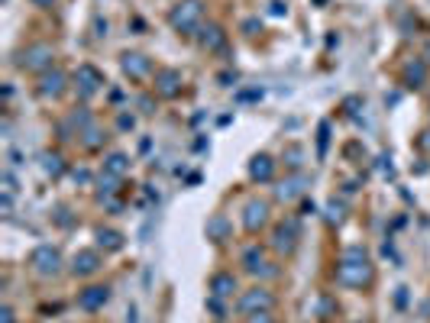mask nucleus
<instances>
[{
	"label": "nucleus",
	"mask_w": 430,
	"mask_h": 323,
	"mask_svg": "<svg viewBox=\"0 0 430 323\" xmlns=\"http://www.w3.org/2000/svg\"><path fill=\"white\" fill-rule=\"evenodd\" d=\"M427 58H430V46H427Z\"/></svg>",
	"instance_id": "c756f323"
},
{
	"label": "nucleus",
	"mask_w": 430,
	"mask_h": 323,
	"mask_svg": "<svg viewBox=\"0 0 430 323\" xmlns=\"http://www.w3.org/2000/svg\"><path fill=\"white\" fill-rule=\"evenodd\" d=\"M120 126L123 129H133V117H120Z\"/></svg>",
	"instance_id": "cd10ccee"
},
{
	"label": "nucleus",
	"mask_w": 430,
	"mask_h": 323,
	"mask_svg": "<svg viewBox=\"0 0 430 323\" xmlns=\"http://www.w3.org/2000/svg\"><path fill=\"white\" fill-rule=\"evenodd\" d=\"M356 323H365V320H356Z\"/></svg>",
	"instance_id": "7c9ffc66"
},
{
	"label": "nucleus",
	"mask_w": 430,
	"mask_h": 323,
	"mask_svg": "<svg viewBox=\"0 0 430 323\" xmlns=\"http://www.w3.org/2000/svg\"><path fill=\"white\" fill-rule=\"evenodd\" d=\"M337 281L343 288H363V285H369V281H372V265H369V258H363V262H356V258H340Z\"/></svg>",
	"instance_id": "f257e3e1"
},
{
	"label": "nucleus",
	"mask_w": 430,
	"mask_h": 323,
	"mask_svg": "<svg viewBox=\"0 0 430 323\" xmlns=\"http://www.w3.org/2000/svg\"><path fill=\"white\" fill-rule=\"evenodd\" d=\"M269 223V204L265 201H249L246 204V210H243V226L249 233H256V230H262Z\"/></svg>",
	"instance_id": "0eeeda50"
},
{
	"label": "nucleus",
	"mask_w": 430,
	"mask_h": 323,
	"mask_svg": "<svg viewBox=\"0 0 430 323\" xmlns=\"http://www.w3.org/2000/svg\"><path fill=\"white\" fill-rule=\"evenodd\" d=\"M52 58H56V49L46 46V42H33L19 52L17 65L19 68H26V72H49L52 68Z\"/></svg>",
	"instance_id": "f03ea898"
},
{
	"label": "nucleus",
	"mask_w": 430,
	"mask_h": 323,
	"mask_svg": "<svg viewBox=\"0 0 430 323\" xmlns=\"http://www.w3.org/2000/svg\"><path fill=\"white\" fill-rule=\"evenodd\" d=\"M81 136H85V139H81V142H85V149H101V146H104V139H107L101 129L94 126V123L85 129V133H81Z\"/></svg>",
	"instance_id": "5701e85b"
},
{
	"label": "nucleus",
	"mask_w": 430,
	"mask_h": 323,
	"mask_svg": "<svg viewBox=\"0 0 430 323\" xmlns=\"http://www.w3.org/2000/svg\"><path fill=\"white\" fill-rule=\"evenodd\" d=\"M210 291H214V297H230L236 291V278L220 272V275L210 278Z\"/></svg>",
	"instance_id": "f3484780"
},
{
	"label": "nucleus",
	"mask_w": 430,
	"mask_h": 323,
	"mask_svg": "<svg viewBox=\"0 0 430 323\" xmlns=\"http://www.w3.org/2000/svg\"><path fill=\"white\" fill-rule=\"evenodd\" d=\"M42 168H46V175H62V172H65V162H62L58 152H46V156H42Z\"/></svg>",
	"instance_id": "412c9836"
},
{
	"label": "nucleus",
	"mask_w": 430,
	"mask_h": 323,
	"mask_svg": "<svg viewBox=\"0 0 430 323\" xmlns=\"http://www.w3.org/2000/svg\"><path fill=\"white\" fill-rule=\"evenodd\" d=\"M120 65L130 78H146V74H152V62L146 56H140V52H126Z\"/></svg>",
	"instance_id": "9b49d317"
},
{
	"label": "nucleus",
	"mask_w": 430,
	"mask_h": 323,
	"mask_svg": "<svg viewBox=\"0 0 430 323\" xmlns=\"http://www.w3.org/2000/svg\"><path fill=\"white\" fill-rule=\"evenodd\" d=\"M243 262H246V268H249V272H259V265H262V249L249 246V249L243 252Z\"/></svg>",
	"instance_id": "b1692460"
},
{
	"label": "nucleus",
	"mask_w": 430,
	"mask_h": 323,
	"mask_svg": "<svg viewBox=\"0 0 430 323\" xmlns=\"http://www.w3.org/2000/svg\"><path fill=\"white\" fill-rule=\"evenodd\" d=\"M249 323H272L269 310H259V314H249Z\"/></svg>",
	"instance_id": "bb28decb"
},
{
	"label": "nucleus",
	"mask_w": 430,
	"mask_h": 323,
	"mask_svg": "<svg viewBox=\"0 0 430 323\" xmlns=\"http://www.w3.org/2000/svg\"><path fill=\"white\" fill-rule=\"evenodd\" d=\"M298 246V223L288 220V223H281L279 230H275V249L279 252H291Z\"/></svg>",
	"instance_id": "4468645a"
},
{
	"label": "nucleus",
	"mask_w": 430,
	"mask_h": 323,
	"mask_svg": "<svg viewBox=\"0 0 430 323\" xmlns=\"http://www.w3.org/2000/svg\"><path fill=\"white\" fill-rule=\"evenodd\" d=\"M104 168H107V175H117V178H120L123 172L130 168V162H126V156H120V152H113V156L107 158V165H104Z\"/></svg>",
	"instance_id": "4be33fe9"
},
{
	"label": "nucleus",
	"mask_w": 430,
	"mask_h": 323,
	"mask_svg": "<svg viewBox=\"0 0 430 323\" xmlns=\"http://www.w3.org/2000/svg\"><path fill=\"white\" fill-rule=\"evenodd\" d=\"M285 158H288V165H291V168H298V165H301V158H304V152H301V146H291Z\"/></svg>",
	"instance_id": "393cba45"
},
{
	"label": "nucleus",
	"mask_w": 430,
	"mask_h": 323,
	"mask_svg": "<svg viewBox=\"0 0 430 323\" xmlns=\"http://www.w3.org/2000/svg\"><path fill=\"white\" fill-rule=\"evenodd\" d=\"M97 242H101L107 252H117L123 249V236L117 230H97Z\"/></svg>",
	"instance_id": "aec40b11"
},
{
	"label": "nucleus",
	"mask_w": 430,
	"mask_h": 323,
	"mask_svg": "<svg viewBox=\"0 0 430 323\" xmlns=\"http://www.w3.org/2000/svg\"><path fill=\"white\" fill-rule=\"evenodd\" d=\"M29 265H33V272L42 278H56L58 272H62V252L56 249V246H36L33 249V256H29Z\"/></svg>",
	"instance_id": "20e7f679"
},
{
	"label": "nucleus",
	"mask_w": 430,
	"mask_h": 323,
	"mask_svg": "<svg viewBox=\"0 0 430 323\" xmlns=\"http://www.w3.org/2000/svg\"><path fill=\"white\" fill-rule=\"evenodd\" d=\"M33 3H36V7H52L56 0H33Z\"/></svg>",
	"instance_id": "c85d7f7f"
},
{
	"label": "nucleus",
	"mask_w": 430,
	"mask_h": 323,
	"mask_svg": "<svg viewBox=\"0 0 430 323\" xmlns=\"http://www.w3.org/2000/svg\"><path fill=\"white\" fill-rule=\"evenodd\" d=\"M107 301H110V288L107 285H91L78 295V307H81V310H91V314L94 310H101Z\"/></svg>",
	"instance_id": "423d86ee"
},
{
	"label": "nucleus",
	"mask_w": 430,
	"mask_h": 323,
	"mask_svg": "<svg viewBox=\"0 0 430 323\" xmlns=\"http://www.w3.org/2000/svg\"><path fill=\"white\" fill-rule=\"evenodd\" d=\"M97 268H101V256L94 249H81L72 258V272H75V275H94Z\"/></svg>",
	"instance_id": "ddd939ff"
},
{
	"label": "nucleus",
	"mask_w": 430,
	"mask_h": 323,
	"mask_svg": "<svg viewBox=\"0 0 430 323\" xmlns=\"http://www.w3.org/2000/svg\"><path fill=\"white\" fill-rule=\"evenodd\" d=\"M272 304H275V297H272V291H265V288H253V291H246V295L240 297V310H243V314L272 310Z\"/></svg>",
	"instance_id": "39448f33"
},
{
	"label": "nucleus",
	"mask_w": 430,
	"mask_h": 323,
	"mask_svg": "<svg viewBox=\"0 0 430 323\" xmlns=\"http://www.w3.org/2000/svg\"><path fill=\"white\" fill-rule=\"evenodd\" d=\"M330 223H343V204H330Z\"/></svg>",
	"instance_id": "a878e982"
},
{
	"label": "nucleus",
	"mask_w": 430,
	"mask_h": 323,
	"mask_svg": "<svg viewBox=\"0 0 430 323\" xmlns=\"http://www.w3.org/2000/svg\"><path fill=\"white\" fill-rule=\"evenodd\" d=\"M62 91H65V74L58 72V68L42 72V78H39V94H42V97H58Z\"/></svg>",
	"instance_id": "9d476101"
},
{
	"label": "nucleus",
	"mask_w": 430,
	"mask_h": 323,
	"mask_svg": "<svg viewBox=\"0 0 430 323\" xmlns=\"http://www.w3.org/2000/svg\"><path fill=\"white\" fill-rule=\"evenodd\" d=\"M201 17H204V3L201 0H181L175 10H172V26L178 33H191V29L201 26Z\"/></svg>",
	"instance_id": "7ed1b4c3"
},
{
	"label": "nucleus",
	"mask_w": 430,
	"mask_h": 323,
	"mask_svg": "<svg viewBox=\"0 0 430 323\" xmlns=\"http://www.w3.org/2000/svg\"><path fill=\"white\" fill-rule=\"evenodd\" d=\"M402 78H404V84H408V88H421L424 78H427V65H424V62H411L408 68H404Z\"/></svg>",
	"instance_id": "a211bd4d"
},
{
	"label": "nucleus",
	"mask_w": 430,
	"mask_h": 323,
	"mask_svg": "<svg viewBox=\"0 0 430 323\" xmlns=\"http://www.w3.org/2000/svg\"><path fill=\"white\" fill-rule=\"evenodd\" d=\"M224 42H226V33L220 26H204L201 29V49H207V52H217V49H224Z\"/></svg>",
	"instance_id": "dca6fc26"
},
{
	"label": "nucleus",
	"mask_w": 430,
	"mask_h": 323,
	"mask_svg": "<svg viewBox=\"0 0 430 323\" xmlns=\"http://www.w3.org/2000/svg\"><path fill=\"white\" fill-rule=\"evenodd\" d=\"M226 236H230V220H226V217H214V220L207 223V240L224 242Z\"/></svg>",
	"instance_id": "6ab92c4d"
},
{
	"label": "nucleus",
	"mask_w": 430,
	"mask_h": 323,
	"mask_svg": "<svg viewBox=\"0 0 430 323\" xmlns=\"http://www.w3.org/2000/svg\"><path fill=\"white\" fill-rule=\"evenodd\" d=\"M272 175H275V162L269 156H256L249 162V178L253 181H272Z\"/></svg>",
	"instance_id": "2eb2a0df"
},
{
	"label": "nucleus",
	"mask_w": 430,
	"mask_h": 323,
	"mask_svg": "<svg viewBox=\"0 0 430 323\" xmlns=\"http://www.w3.org/2000/svg\"><path fill=\"white\" fill-rule=\"evenodd\" d=\"M304 175H291V178H285L279 188H275V197L279 201H285V204H291V201H298L301 194H304Z\"/></svg>",
	"instance_id": "1a4fd4ad"
},
{
	"label": "nucleus",
	"mask_w": 430,
	"mask_h": 323,
	"mask_svg": "<svg viewBox=\"0 0 430 323\" xmlns=\"http://www.w3.org/2000/svg\"><path fill=\"white\" fill-rule=\"evenodd\" d=\"M156 91H159L162 97H178V94H181V74H178L175 68L156 72Z\"/></svg>",
	"instance_id": "6e6552de"
},
{
	"label": "nucleus",
	"mask_w": 430,
	"mask_h": 323,
	"mask_svg": "<svg viewBox=\"0 0 430 323\" xmlns=\"http://www.w3.org/2000/svg\"><path fill=\"white\" fill-rule=\"evenodd\" d=\"M75 81L81 84V94H85V97H91V94L104 84V78H101V72H97V68H91V65H81V68L75 72Z\"/></svg>",
	"instance_id": "f8f14e48"
}]
</instances>
